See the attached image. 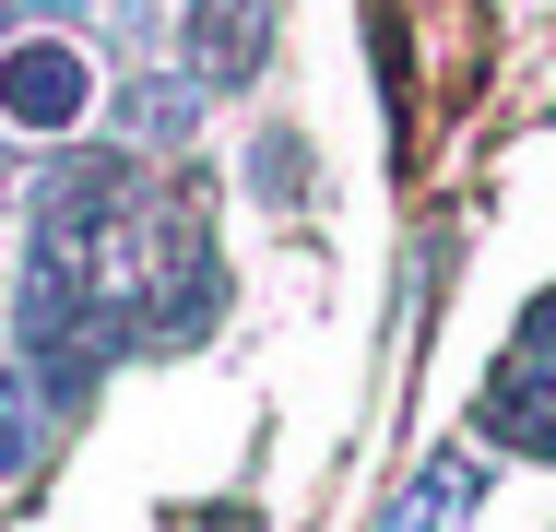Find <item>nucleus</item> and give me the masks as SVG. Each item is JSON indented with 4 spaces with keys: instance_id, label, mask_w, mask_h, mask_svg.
Wrapping results in <instances>:
<instances>
[{
    "instance_id": "obj_1",
    "label": "nucleus",
    "mask_w": 556,
    "mask_h": 532,
    "mask_svg": "<svg viewBox=\"0 0 556 532\" xmlns=\"http://www.w3.org/2000/svg\"><path fill=\"white\" fill-rule=\"evenodd\" d=\"M84 106H96V60H84L60 24L0 36V130H12V142H72Z\"/></svg>"
},
{
    "instance_id": "obj_2",
    "label": "nucleus",
    "mask_w": 556,
    "mask_h": 532,
    "mask_svg": "<svg viewBox=\"0 0 556 532\" xmlns=\"http://www.w3.org/2000/svg\"><path fill=\"white\" fill-rule=\"evenodd\" d=\"M178 36H190L178 60L202 72V96H249L261 60H273V36H285V0H190Z\"/></svg>"
},
{
    "instance_id": "obj_3",
    "label": "nucleus",
    "mask_w": 556,
    "mask_h": 532,
    "mask_svg": "<svg viewBox=\"0 0 556 532\" xmlns=\"http://www.w3.org/2000/svg\"><path fill=\"white\" fill-rule=\"evenodd\" d=\"M473 426H485L497 449H533V461H556V367L509 355V367L473 391Z\"/></svg>"
},
{
    "instance_id": "obj_4",
    "label": "nucleus",
    "mask_w": 556,
    "mask_h": 532,
    "mask_svg": "<svg viewBox=\"0 0 556 532\" xmlns=\"http://www.w3.org/2000/svg\"><path fill=\"white\" fill-rule=\"evenodd\" d=\"M473 497H485V461L450 449V461H427V473L379 509V532H462V521H473Z\"/></svg>"
},
{
    "instance_id": "obj_5",
    "label": "nucleus",
    "mask_w": 556,
    "mask_h": 532,
    "mask_svg": "<svg viewBox=\"0 0 556 532\" xmlns=\"http://www.w3.org/2000/svg\"><path fill=\"white\" fill-rule=\"evenodd\" d=\"M48 449H60V415H48V391L24 379V355L0 343V485H24Z\"/></svg>"
},
{
    "instance_id": "obj_6",
    "label": "nucleus",
    "mask_w": 556,
    "mask_h": 532,
    "mask_svg": "<svg viewBox=\"0 0 556 532\" xmlns=\"http://www.w3.org/2000/svg\"><path fill=\"white\" fill-rule=\"evenodd\" d=\"M249 202H261V213H296V202H308V130L273 118V130L249 142Z\"/></svg>"
},
{
    "instance_id": "obj_7",
    "label": "nucleus",
    "mask_w": 556,
    "mask_h": 532,
    "mask_svg": "<svg viewBox=\"0 0 556 532\" xmlns=\"http://www.w3.org/2000/svg\"><path fill=\"white\" fill-rule=\"evenodd\" d=\"M509 355H533V367H556V284L533 296V308H521V343H509Z\"/></svg>"
},
{
    "instance_id": "obj_8",
    "label": "nucleus",
    "mask_w": 556,
    "mask_h": 532,
    "mask_svg": "<svg viewBox=\"0 0 556 532\" xmlns=\"http://www.w3.org/2000/svg\"><path fill=\"white\" fill-rule=\"evenodd\" d=\"M0 12H12V24H84L96 0H0Z\"/></svg>"
},
{
    "instance_id": "obj_9",
    "label": "nucleus",
    "mask_w": 556,
    "mask_h": 532,
    "mask_svg": "<svg viewBox=\"0 0 556 532\" xmlns=\"http://www.w3.org/2000/svg\"><path fill=\"white\" fill-rule=\"evenodd\" d=\"M166 532H261V509H190V521H166Z\"/></svg>"
}]
</instances>
